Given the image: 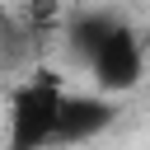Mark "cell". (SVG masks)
<instances>
[{"instance_id": "cell-1", "label": "cell", "mask_w": 150, "mask_h": 150, "mask_svg": "<svg viewBox=\"0 0 150 150\" xmlns=\"http://www.w3.org/2000/svg\"><path fill=\"white\" fill-rule=\"evenodd\" d=\"M66 84L52 66H33L14 94H9V117H5V150H52L56 117H61Z\"/></svg>"}, {"instance_id": "cell-2", "label": "cell", "mask_w": 150, "mask_h": 150, "mask_svg": "<svg viewBox=\"0 0 150 150\" xmlns=\"http://www.w3.org/2000/svg\"><path fill=\"white\" fill-rule=\"evenodd\" d=\"M84 70H89V80H94V94H103V98L131 94V89L141 84V75H145V42H141V33H136L127 19H117L112 33L103 38V47L89 56Z\"/></svg>"}, {"instance_id": "cell-3", "label": "cell", "mask_w": 150, "mask_h": 150, "mask_svg": "<svg viewBox=\"0 0 150 150\" xmlns=\"http://www.w3.org/2000/svg\"><path fill=\"white\" fill-rule=\"evenodd\" d=\"M112 122H117V103L112 98H103V94H66L52 145H89Z\"/></svg>"}, {"instance_id": "cell-4", "label": "cell", "mask_w": 150, "mask_h": 150, "mask_svg": "<svg viewBox=\"0 0 150 150\" xmlns=\"http://www.w3.org/2000/svg\"><path fill=\"white\" fill-rule=\"evenodd\" d=\"M117 19H122V14H112V9H75V14H66L61 38H66L70 61L89 66V56L103 47V38L112 33V23H117Z\"/></svg>"}, {"instance_id": "cell-5", "label": "cell", "mask_w": 150, "mask_h": 150, "mask_svg": "<svg viewBox=\"0 0 150 150\" xmlns=\"http://www.w3.org/2000/svg\"><path fill=\"white\" fill-rule=\"evenodd\" d=\"M19 23H23L28 42H33V56H42V47L56 42L61 28H66V9H61V0H23Z\"/></svg>"}, {"instance_id": "cell-6", "label": "cell", "mask_w": 150, "mask_h": 150, "mask_svg": "<svg viewBox=\"0 0 150 150\" xmlns=\"http://www.w3.org/2000/svg\"><path fill=\"white\" fill-rule=\"evenodd\" d=\"M28 61H38V56H33V42H28L23 23H19V14L0 9V70L28 66Z\"/></svg>"}]
</instances>
